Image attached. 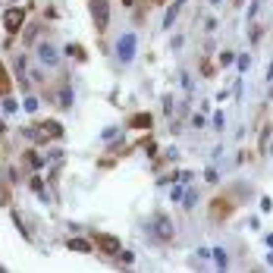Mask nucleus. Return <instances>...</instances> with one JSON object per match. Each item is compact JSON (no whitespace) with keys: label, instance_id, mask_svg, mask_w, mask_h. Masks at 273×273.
Here are the masks:
<instances>
[{"label":"nucleus","instance_id":"obj_1","mask_svg":"<svg viewBox=\"0 0 273 273\" xmlns=\"http://www.w3.org/2000/svg\"><path fill=\"white\" fill-rule=\"evenodd\" d=\"M148 233H151L154 242H170V239H173V220L164 217V214H154L151 223H148Z\"/></svg>","mask_w":273,"mask_h":273},{"label":"nucleus","instance_id":"obj_2","mask_svg":"<svg viewBox=\"0 0 273 273\" xmlns=\"http://www.w3.org/2000/svg\"><path fill=\"white\" fill-rule=\"evenodd\" d=\"M91 3V19H95L98 32H107V22H110V3L107 0H88Z\"/></svg>","mask_w":273,"mask_h":273},{"label":"nucleus","instance_id":"obj_3","mask_svg":"<svg viewBox=\"0 0 273 273\" xmlns=\"http://www.w3.org/2000/svg\"><path fill=\"white\" fill-rule=\"evenodd\" d=\"M135 44H138V41H135L132 32H126V35L116 41V57H119V63H132V57H135Z\"/></svg>","mask_w":273,"mask_h":273},{"label":"nucleus","instance_id":"obj_4","mask_svg":"<svg viewBox=\"0 0 273 273\" xmlns=\"http://www.w3.org/2000/svg\"><path fill=\"white\" fill-rule=\"evenodd\" d=\"M95 245H98V251H101V254H107V258H116V254L123 251V245H119V239H116V236H98V239H95Z\"/></svg>","mask_w":273,"mask_h":273},{"label":"nucleus","instance_id":"obj_5","mask_svg":"<svg viewBox=\"0 0 273 273\" xmlns=\"http://www.w3.org/2000/svg\"><path fill=\"white\" fill-rule=\"evenodd\" d=\"M22 19H25V13L19 10V6H13V10H6V16H3V25H6V32H19Z\"/></svg>","mask_w":273,"mask_h":273},{"label":"nucleus","instance_id":"obj_6","mask_svg":"<svg viewBox=\"0 0 273 273\" xmlns=\"http://www.w3.org/2000/svg\"><path fill=\"white\" fill-rule=\"evenodd\" d=\"M38 60H41L44 66H57V63H60V54H57L50 44H41V47H38Z\"/></svg>","mask_w":273,"mask_h":273},{"label":"nucleus","instance_id":"obj_7","mask_svg":"<svg viewBox=\"0 0 273 273\" xmlns=\"http://www.w3.org/2000/svg\"><path fill=\"white\" fill-rule=\"evenodd\" d=\"M41 132H44V138L50 135V138H60L63 135V126L57 123V119H47V123H41Z\"/></svg>","mask_w":273,"mask_h":273},{"label":"nucleus","instance_id":"obj_8","mask_svg":"<svg viewBox=\"0 0 273 273\" xmlns=\"http://www.w3.org/2000/svg\"><path fill=\"white\" fill-rule=\"evenodd\" d=\"M179 10H182V0H176V3H173V6L167 10V16H164V29H173V22H176Z\"/></svg>","mask_w":273,"mask_h":273},{"label":"nucleus","instance_id":"obj_9","mask_svg":"<svg viewBox=\"0 0 273 273\" xmlns=\"http://www.w3.org/2000/svg\"><path fill=\"white\" fill-rule=\"evenodd\" d=\"M132 129H151V113H138V116H132Z\"/></svg>","mask_w":273,"mask_h":273},{"label":"nucleus","instance_id":"obj_10","mask_svg":"<svg viewBox=\"0 0 273 273\" xmlns=\"http://www.w3.org/2000/svg\"><path fill=\"white\" fill-rule=\"evenodd\" d=\"M57 101H60V107H72V88H69V85H63V88H60Z\"/></svg>","mask_w":273,"mask_h":273},{"label":"nucleus","instance_id":"obj_11","mask_svg":"<svg viewBox=\"0 0 273 273\" xmlns=\"http://www.w3.org/2000/svg\"><path fill=\"white\" fill-rule=\"evenodd\" d=\"M0 95H10V75H6L3 63H0Z\"/></svg>","mask_w":273,"mask_h":273},{"label":"nucleus","instance_id":"obj_12","mask_svg":"<svg viewBox=\"0 0 273 273\" xmlns=\"http://www.w3.org/2000/svg\"><path fill=\"white\" fill-rule=\"evenodd\" d=\"M69 248H72V251H82V254H85V251H91V245L85 242V239H69Z\"/></svg>","mask_w":273,"mask_h":273},{"label":"nucleus","instance_id":"obj_13","mask_svg":"<svg viewBox=\"0 0 273 273\" xmlns=\"http://www.w3.org/2000/svg\"><path fill=\"white\" fill-rule=\"evenodd\" d=\"M210 254H214L217 267H226V264H229V258H226V251H223V248H214V251H210Z\"/></svg>","mask_w":273,"mask_h":273},{"label":"nucleus","instance_id":"obj_14","mask_svg":"<svg viewBox=\"0 0 273 273\" xmlns=\"http://www.w3.org/2000/svg\"><path fill=\"white\" fill-rule=\"evenodd\" d=\"M66 54H69V57H75V60H85V50H82L79 44H69V47H66Z\"/></svg>","mask_w":273,"mask_h":273},{"label":"nucleus","instance_id":"obj_15","mask_svg":"<svg viewBox=\"0 0 273 273\" xmlns=\"http://www.w3.org/2000/svg\"><path fill=\"white\" fill-rule=\"evenodd\" d=\"M233 50H223V54H220V66H229V63H233Z\"/></svg>","mask_w":273,"mask_h":273},{"label":"nucleus","instance_id":"obj_16","mask_svg":"<svg viewBox=\"0 0 273 273\" xmlns=\"http://www.w3.org/2000/svg\"><path fill=\"white\" fill-rule=\"evenodd\" d=\"M25 110H29V113H35V110H38V98H25Z\"/></svg>","mask_w":273,"mask_h":273},{"label":"nucleus","instance_id":"obj_17","mask_svg":"<svg viewBox=\"0 0 273 273\" xmlns=\"http://www.w3.org/2000/svg\"><path fill=\"white\" fill-rule=\"evenodd\" d=\"M32 189H35V192L41 195V198H44V201H47V192H44V185H41V179H35V182H32Z\"/></svg>","mask_w":273,"mask_h":273},{"label":"nucleus","instance_id":"obj_18","mask_svg":"<svg viewBox=\"0 0 273 273\" xmlns=\"http://www.w3.org/2000/svg\"><path fill=\"white\" fill-rule=\"evenodd\" d=\"M3 110H6V113H13V110H16V101L6 98V95H3Z\"/></svg>","mask_w":273,"mask_h":273},{"label":"nucleus","instance_id":"obj_19","mask_svg":"<svg viewBox=\"0 0 273 273\" xmlns=\"http://www.w3.org/2000/svg\"><path fill=\"white\" fill-rule=\"evenodd\" d=\"M195 201H198V195H195V192L185 195V207H195Z\"/></svg>","mask_w":273,"mask_h":273},{"label":"nucleus","instance_id":"obj_20","mask_svg":"<svg viewBox=\"0 0 273 273\" xmlns=\"http://www.w3.org/2000/svg\"><path fill=\"white\" fill-rule=\"evenodd\" d=\"M267 141H270V126H267V129H264V135H261V148H264V151H267Z\"/></svg>","mask_w":273,"mask_h":273},{"label":"nucleus","instance_id":"obj_21","mask_svg":"<svg viewBox=\"0 0 273 273\" xmlns=\"http://www.w3.org/2000/svg\"><path fill=\"white\" fill-rule=\"evenodd\" d=\"M116 258H119V261H123V264H132V251H119V254H116Z\"/></svg>","mask_w":273,"mask_h":273},{"label":"nucleus","instance_id":"obj_22","mask_svg":"<svg viewBox=\"0 0 273 273\" xmlns=\"http://www.w3.org/2000/svg\"><path fill=\"white\" fill-rule=\"evenodd\" d=\"M251 66V57H239V69H248Z\"/></svg>","mask_w":273,"mask_h":273},{"label":"nucleus","instance_id":"obj_23","mask_svg":"<svg viewBox=\"0 0 273 273\" xmlns=\"http://www.w3.org/2000/svg\"><path fill=\"white\" fill-rule=\"evenodd\" d=\"M204 179H207V182H217V170H214V167H210V170H207V173H204Z\"/></svg>","mask_w":273,"mask_h":273},{"label":"nucleus","instance_id":"obj_24","mask_svg":"<svg viewBox=\"0 0 273 273\" xmlns=\"http://www.w3.org/2000/svg\"><path fill=\"white\" fill-rule=\"evenodd\" d=\"M170 198H173V201H179V198H182V185H176V189L170 192Z\"/></svg>","mask_w":273,"mask_h":273},{"label":"nucleus","instance_id":"obj_25","mask_svg":"<svg viewBox=\"0 0 273 273\" xmlns=\"http://www.w3.org/2000/svg\"><path fill=\"white\" fill-rule=\"evenodd\" d=\"M267 79H273V60H270V66H267Z\"/></svg>","mask_w":273,"mask_h":273},{"label":"nucleus","instance_id":"obj_26","mask_svg":"<svg viewBox=\"0 0 273 273\" xmlns=\"http://www.w3.org/2000/svg\"><path fill=\"white\" fill-rule=\"evenodd\" d=\"M267 264H270V267H273V254H267Z\"/></svg>","mask_w":273,"mask_h":273},{"label":"nucleus","instance_id":"obj_27","mask_svg":"<svg viewBox=\"0 0 273 273\" xmlns=\"http://www.w3.org/2000/svg\"><path fill=\"white\" fill-rule=\"evenodd\" d=\"M3 129H6V126H3V123H0V132H3Z\"/></svg>","mask_w":273,"mask_h":273}]
</instances>
